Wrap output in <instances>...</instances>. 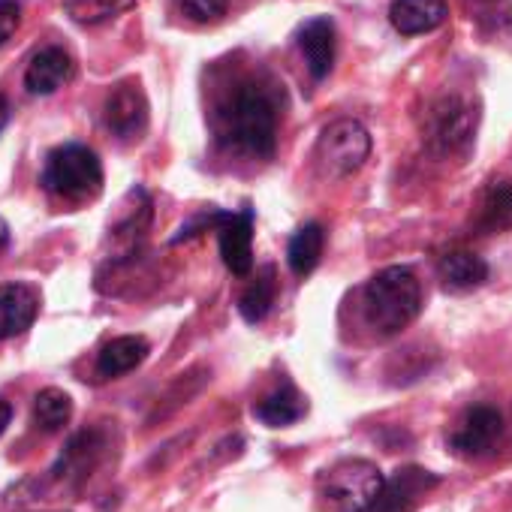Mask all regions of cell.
Wrapping results in <instances>:
<instances>
[{"label": "cell", "instance_id": "1", "mask_svg": "<svg viewBox=\"0 0 512 512\" xmlns=\"http://www.w3.org/2000/svg\"><path fill=\"white\" fill-rule=\"evenodd\" d=\"M214 139L235 154L256 160L275 157L278 148V109L266 88L241 82L211 112Z\"/></svg>", "mask_w": 512, "mask_h": 512}, {"label": "cell", "instance_id": "2", "mask_svg": "<svg viewBox=\"0 0 512 512\" xmlns=\"http://www.w3.org/2000/svg\"><path fill=\"white\" fill-rule=\"evenodd\" d=\"M422 311L419 278L404 266L377 272L362 290V314L377 338H392L407 329Z\"/></svg>", "mask_w": 512, "mask_h": 512}, {"label": "cell", "instance_id": "3", "mask_svg": "<svg viewBox=\"0 0 512 512\" xmlns=\"http://www.w3.org/2000/svg\"><path fill=\"white\" fill-rule=\"evenodd\" d=\"M40 181L64 202H91L103 190V163L88 145L70 142L46 157Z\"/></svg>", "mask_w": 512, "mask_h": 512}, {"label": "cell", "instance_id": "4", "mask_svg": "<svg viewBox=\"0 0 512 512\" xmlns=\"http://www.w3.org/2000/svg\"><path fill=\"white\" fill-rule=\"evenodd\" d=\"M386 476L365 458H344L323 470L317 491L332 512H368L383 491Z\"/></svg>", "mask_w": 512, "mask_h": 512}, {"label": "cell", "instance_id": "5", "mask_svg": "<svg viewBox=\"0 0 512 512\" xmlns=\"http://www.w3.org/2000/svg\"><path fill=\"white\" fill-rule=\"evenodd\" d=\"M476 136V109L458 97L446 94L434 100L425 112V142L437 157L464 154Z\"/></svg>", "mask_w": 512, "mask_h": 512}, {"label": "cell", "instance_id": "6", "mask_svg": "<svg viewBox=\"0 0 512 512\" xmlns=\"http://www.w3.org/2000/svg\"><path fill=\"white\" fill-rule=\"evenodd\" d=\"M371 157V133L356 118L332 121L317 139V166L326 178H350Z\"/></svg>", "mask_w": 512, "mask_h": 512}, {"label": "cell", "instance_id": "7", "mask_svg": "<svg viewBox=\"0 0 512 512\" xmlns=\"http://www.w3.org/2000/svg\"><path fill=\"white\" fill-rule=\"evenodd\" d=\"M217 244L223 266L235 278H247L253 272V211H217Z\"/></svg>", "mask_w": 512, "mask_h": 512}, {"label": "cell", "instance_id": "8", "mask_svg": "<svg viewBox=\"0 0 512 512\" xmlns=\"http://www.w3.org/2000/svg\"><path fill=\"white\" fill-rule=\"evenodd\" d=\"M103 124L109 127L112 136H118L121 142H133L145 133L148 127V100L145 91L139 88V82L127 79L121 85H115L103 103Z\"/></svg>", "mask_w": 512, "mask_h": 512}, {"label": "cell", "instance_id": "9", "mask_svg": "<svg viewBox=\"0 0 512 512\" xmlns=\"http://www.w3.org/2000/svg\"><path fill=\"white\" fill-rule=\"evenodd\" d=\"M500 431H503V416L497 413V407L476 404L461 416L449 443L461 458H482L494 449Z\"/></svg>", "mask_w": 512, "mask_h": 512}, {"label": "cell", "instance_id": "10", "mask_svg": "<svg viewBox=\"0 0 512 512\" xmlns=\"http://www.w3.org/2000/svg\"><path fill=\"white\" fill-rule=\"evenodd\" d=\"M440 479L422 467H401L392 479L383 482L374 506L368 512H413L416 503L437 485Z\"/></svg>", "mask_w": 512, "mask_h": 512}, {"label": "cell", "instance_id": "11", "mask_svg": "<svg viewBox=\"0 0 512 512\" xmlns=\"http://www.w3.org/2000/svg\"><path fill=\"white\" fill-rule=\"evenodd\" d=\"M73 76H76V64L70 52H64L61 46H46L31 58L25 70V88L37 97H49L61 91L67 82H73Z\"/></svg>", "mask_w": 512, "mask_h": 512}, {"label": "cell", "instance_id": "12", "mask_svg": "<svg viewBox=\"0 0 512 512\" xmlns=\"http://www.w3.org/2000/svg\"><path fill=\"white\" fill-rule=\"evenodd\" d=\"M40 314V293L31 284H0V341L16 338L34 326Z\"/></svg>", "mask_w": 512, "mask_h": 512}, {"label": "cell", "instance_id": "13", "mask_svg": "<svg viewBox=\"0 0 512 512\" xmlns=\"http://www.w3.org/2000/svg\"><path fill=\"white\" fill-rule=\"evenodd\" d=\"M449 16V0H392L389 22L401 37L437 31Z\"/></svg>", "mask_w": 512, "mask_h": 512}, {"label": "cell", "instance_id": "14", "mask_svg": "<svg viewBox=\"0 0 512 512\" xmlns=\"http://www.w3.org/2000/svg\"><path fill=\"white\" fill-rule=\"evenodd\" d=\"M335 25L329 19H311L302 31H299V49L305 55L308 73L323 82L332 67H335Z\"/></svg>", "mask_w": 512, "mask_h": 512}, {"label": "cell", "instance_id": "15", "mask_svg": "<svg viewBox=\"0 0 512 512\" xmlns=\"http://www.w3.org/2000/svg\"><path fill=\"white\" fill-rule=\"evenodd\" d=\"M437 272H440V281L446 284V290H455V293L476 290L488 281V263L470 250L443 253L437 263Z\"/></svg>", "mask_w": 512, "mask_h": 512}, {"label": "cell", "instance_id": "16", "mask_svg": "<svg viewBox=\"0 0 512 512\" xmlns=\"http://www.w3.org/2000/svg\"><path fill=\"white\" fill-rule=\"evenodd\" d=\"M151 347L142 335H121V338H112L100 356H97V374L100 377H121V374H130L136 371L145 359H148Z\"/></svg>", "mask_w": 512, "mask_h": 512}, {"label": "cell", "instance_id": "17", "mask_svg": "<svg viewBox=\"0 0 512 512\" xmlns=\"http://www.w3.org/2000/svg\"><path fill=\"white\" fill-rule=\"evenodd\" d=\"M305 410H308L305 395L293 383H281V389L269 392L260 404L253 407V416L269 428H284V425L299 422L305 416Z\"/></svg>", "mask_w": 512, "mask_h": 512}, {"label": "cell", "instance_id": "18", "mask_svg": "<svg viewBox=\"0 0 512 512\" xmlns=\"http://www.w3.org/2000/svg\"><path fill=\"white\" fill-rule=\"evenodd\" d=\"M278 299V278H275V266H266L256 272V278L244 287V293L238 296V311L244 317V323L256 326L263 323L272 311Z\"/></svg>", "mask_w": 512, "mask_h": 512}, {"label": "cell", "instance_id": "19", "mask_svg": "<svg viewBox=\"0 0 512 512\" xmlns=\"http://www.w3.org/2000/svg\"><path fill=\"white\" fill-rule=\"evenodd\" d=\"M323 247H326V232L320 223H305L293 238H290V247H287V263L293 269V275L305 278L311 275L320 260H323Z\"/></svg>", "mask_w": 512, "mask_h": 512}, {"label": "cell", "instance_id": "20", "mask_svg": "<svg viewBox=\"0 0 512 512\" xmlns=\"http://www.w3.org/2000/svg\"><path fill=\"white\" fill-rule=\"evenodd\" d=\"M100 449H103V440H100L97 431H82V434H76V437L70 440V446L64 449V455H61L55 473H58L61 479H85L88 470L97 464Z\"/></svg>", "mask_w": 512, "mask_h": 512}, {"label": "cell", "instance_id": "21", "mask_svg": "<svg viewBox=\"0 0 512 512\" xmlns=\"http://www.w3.org/2000/svg\"><path fill=\"white\" fill-rule=\"evenodd\" d=\"M476 226L482 232H506V229H512V178L497 181V184L488 187V193L482 196V205H479Z\"/></svg>", "mask_w": 512, "mask_h": 512}, {"label": "cell", "instance_id": "22", "mask_svg": "<svg viewBox=\"0 0 512 512\" xmlns=\"http://www.w3.org/2000/svg\"><path fill=\"white\" fill-rule=\"evenodd\" d=\"M73 416V398L61 389H43L34 401V422L37 428L55 434L61 431Z\"/></svg>", "mask_w": 512, "mask_h": 512}, {"label": "cell", "instance_id": "23", "mask_svg": "<svg viewBox=\"0 0 512 512\" xmlns=\"http://www.w3.org/2000/svg\"><path fill=\"white\" fill-rule=\"evenodd\" d=\"M64 10L76 25L91 28L109 22L121 10V0H64Z\"/></svg>", "mask_w": 512, "mask_h": 512}, {"label": "cell", "instance_id": "24", "mask_svg": "<svg viewBox=\"0 0 512 512\" xmlns=\"http://www.w3.org/2000/svg\"><path fill=\"white\" fill-rule=\"evenodd\" d=\"M178 13L196 25H214L229 13V0H175Z\"/></svg>", "mask_w": 512, "mask_h": 512}, {"label": "cell", "instance_id": "25", "mask_svg": "<svg viewBox=\"0 0 512 512\" xmlns=\"http://www.w3.org/2000/svg\"><path fill=\"white\" fill-rule=\"evenodd\" d=\"M22 25V7L19 0H0V46H7L13 34Z\"/></svg>", "mask_w": 512, "mask_h": 512}, {"label": "cell", "instance_id": "26", "mask_svg": "<svg viewBox=\"0 0 512 512\" xmlns=\"http://www.w3.org/2000/svg\"><path fill=\"white\" fill-rule=\"evenodd\" d=\"M10 419H13V407H10V404H7L4 398H0V434H4V431H7Z\"/></svg>", "mask_w": 512, "mask_h": 512}, {"label": "cell", "instance_id": "27", "mask_svg": "<svg viewBox=\"0 0 512 512\" xmlns=\"http://www.w3.org/2000/svg\"><path fill=\"white\" fill-rule=\"evenodd\" d=\"M7 124H10V100L0 94V133H4Z\"/></svg>", "mask_w": 512, "mask_h": 512}, {"label": "cell", "instance_id": "28", "mask_svg": "<svg viewBox=\"0 0 512 512\" xmlns=\"http://www.w3.org/2000/svg\"><path fill=\"white\" fill-rule=\"evenodd\" d=\"M10 247V223L0 217V253H4Z\"/></svg>", "mask_w": 512, "mask_h": 512}]
</instances>
